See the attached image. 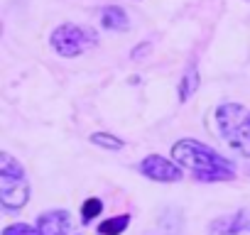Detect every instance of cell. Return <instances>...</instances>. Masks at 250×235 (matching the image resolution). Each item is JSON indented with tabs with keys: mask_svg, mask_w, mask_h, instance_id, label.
Masks as SVG:
<instances>
[{
	"mask_svg": "<svg viewBox=\"0 0 250 235\" xmlns=\"http://www.w3.org/2000/svg\"><path fill=\"white\" fill-rule=\"evenodd\" d=\"M91 142L103 147V150H120L123 147V140L118 135H110V133H93L91 135Z\"/></svg>",
	"mask_w": 250,
	"mask_h": 235,
	"instance_id": "cell-11",
	"label": "cell"
},
{
	"mask_svg": "<svg viewBox=\"0 0 250 235\" xmlns=\"http://www.w3.org/2000/svg\"><path fill=\"white\" fill-rule=\"evenodd\" d=\"M49 44L52 49L64 57V59H71V57H79L88 49H93L98 44V37L93 30L88 27H81V25H62L52 32L49 37Z\"/></svg>",
	"mask_w": 250,
	"mask_h": 235,
	"instance_id": "cell-4",
	"label": "cell"
},
{
	"mask_svg": "<svg viewBox=\"0 0 250 235\" xmlns=\"http://www.w3.org/2000/svg\"><path fill=\"white\" fill-rule=\"evenodd\" d=\"M172 157L177 164L189 169L199 181H230V179H235V167L204 142H196L189 137L179 140L172 147Z\"/></svg>",
	"mask_w": 250,
	"mask_h": 235,
	"instance_id": "cell-1",
	"label": "cell"
},
{
	"mask_svg": "<svg viewBox=\"0 0 250 235\" xmlns=\"http://www.w3.org/2000/svg\"><path fill=\"white\" fill-rule=\"evenodd\" d=\"M216 128L226 145L250 159V110L240 103H223L216 108Z\"/></svg>",
	"mask_w": 250,
	"mask_h": 235,
	"instance_id": "cell-2",
	"label": "cell"
},
{
	"mask_svg": "<svg viewBox=\"0 0 250 235\" xmlns=\"http://www.w3.org/2000/svg\"><path fill=\"white\" fill-rule=\"evenodd\" d=\"M27 201H30V184L22 164L13 155L0 152V203L5 211H20Z\"/></svg>",
	"mask_w": 250,
	"mask_h": 235,
	"instance_id": "cell-3",
	"label": "cell"
},
{
	"mask_svg": "<svg viewBox=\"0 0 250 235\" xmlns=\"http://www.w3.org/2000/svg\"><path fill=\"white\" fill-rule=\"evenodd\" d=\"M37 228L42 235H81L69 211H47L37 218Z\"/></svg>",
	"mask_w": 250,
	"mask_h": 235,
	"instance_id": "cell-6",
	"label": "cell"
},
{
	"mask_svg": "<svg viewBox=\"0 0 250 235\" xmlns=\"http://www.w3.org/2000/svg\"><path fill=\"white\" fill-rule=\"evenodd\" d=\"M140 174L152 181H179L182 179V164H174L160 155H147L140 164Z\"/></svg>",
	"mask_w": 250,
	"mask_h": 235,
	"instance_id": "cell-5",
	"label": "cell"
},
{
	"mask_svg": "<svg viewBox=\"0 0 250 235\" xmlns=\"http://www.w3.org/2000/svg\"><path fill=\"white\" fill-rule=\"evenodd\" d=\"M130 223V215L123 213V215H115V218H108L98 225V235H120L125 233V228H128Z\"/></svg>",
	"mask_w": 250,
	"mask_h": 235,
	"instance_id": "cell-10",
	"label": "cell"
},
{
	"mask_svg": "<svg viewBox=\"0 0 250 235\" xmlns=\"http://www.w3.org/2000/svg\"><path fill=\"white\" fill-rule=\"evenodd\" d=\"M211 235H250V208H240L230 215H221L208 223Z\"/></svg>",
	"mask_w": 250,
	"mask_h": 235,
	"instance_id": "cell-7",
	"label": "cell"
},
{
	"mask_svg": "<svg viewBox=\"0 0 250 235\" xmlns=\"http://www.w3.org/2000/svg\"><path fill=\"white\" fill-rule=\"evenodd\" d=\"M3 235H42L40 228H32L27 223H15V225H8L3 230Z\"/></svg>",
	"mask_w": 250,
	"mask_h": 235,
	"instance_id": "cell-13",
	"label": "cell"
},
{
	"mask_svg": "<svg viewBox=\"0 0 250 235\" xmlns=\"http://www.w3.org/2000/svg\"><path fill=\"white\" fill-rule=\"evenodd\" d=\"M199 86H201V76H199V69L196 66H189L187 71H184V76H182V81H179V100L182 103H187L196 91H199Z\"/></svg>",
	"mask_w": 250,
	"mask_h": 235,
	"instance_id": "cell-9",
	"label": "cell"
},
{
	"mask_svg": "<svg viewBox=\"0 0 250 235\" xmlns=\"http://www.w3.org/2000/svg\"><path fill=\"white\" fill-rule=\"evenodd\" d=\"M101 211H103V201H101V198H96V196H93V198H88V201L83 203V208H81V218H83V223H91Z\"/></svg>",
	"mask_w": 250,
	"mask_h": 235,
	"instance_id": "cell-12",
	"label": "cell"
},
{
	"mask_svg": "<svg viewBox=\"0 0 250 235\" xmlns=\"http://www.w3.org/2000/svg\"><path fill=\"white\" fill-rule=\"evenodd\" d=\"M101 25L105 30H113V32H125L130 27V18H128V13H125L123 8L108 5V8L101 10Z\"/></svg>",
	"mask_w": 250,
	"mask_h": 235,
	"instance_id": "cell-8",
	"label": "cell"
}]
</instances>
